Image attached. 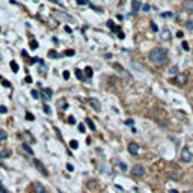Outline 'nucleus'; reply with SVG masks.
I'll list each match as a JSON object with an SVG mask.
<instances>
[{
    "label": "nucleus",
    "mask_w": 193,
    "mask_h": 193,
    "mask_svg": "<svg viewBox=\"0 0 193 193\" xmlns=\"http://www.w3.org/2000/svg\"><path fill=\"white\" fill-rule=\"evenodd\" d=\"M149 60L157 66L164 65L166 60H168V50H166V48H162V47L152 48L151 53H149Z\"/></svg>",
    "instance_id": "1"
},
{
    "label": "nucleus",
    "mask_w": 193,
    "mask_h": 193,
    "mask_svg": "<svg viewBox=\"0 0 193 193\" xmlns=\"http://www.w3.org/2000/svg\"><path fill=\"white\" fill-rule=\"evenodd\" d=\"M192 158H193V154H192V151L189 149V148H183V149H181V162L190 163L192 162Z\"/></svg>",
    "instance_id": "2"
},
{
    "label": "nucleus",
    "mask_w": 193,
    "mask_h": 193,
    "mask_svg": "<svg viewBox=\"0 0 193 193\" xmlns=\"http://www.w3.org/2000/svg\"><path fill=\"white\" fill-rule=\"evenodd\" d=\"M33 164H35L36 169H38V170H39V172H41L42 175H44V176H47V175H48V170L45 169V166L42 164L41 160H36V158H35V160H33Z\"/></svg>",
    "instance_id": "3"
},
{
    "label": "nucleus",
    "mask_w": 193,
    "mask_h": 193,
    "mask_svg": "<svg viewBox=\"0 0 193 193\" xmlns=\"http://www.w3.org/2000/svg\"><path fill=\"white\" fill-rule=\"evenodd\" d=\"M175 83L178 84V86L187 84V74H176L175 76Z\"/></svg>",
    "instance_id": "4"
},
{
    "label": "nucleus",
    "mask_w": 193,
    "mask_h": 193,
    "mask_svg": "<svg viewBox=\"0 0 193 193\" xmlns=\"http://www.w3.org/2000/svg\"><path fill=\"white\" fill-rule=\"evenodd\" d=\"M131 174L134 175V176H143V175H145V169L142 168L140 164H136V166H133Z\"/></svg>",
    "instance_id": "5"
},
{
    "label": "nucleus",
    "mask_w": 193,
    "mask_h": 193,
    "mask_svg": "<svg viewBox=\"0 0 193 193\" xmlns=\"http://www.w3.org/2000/svg\"><path fill=\"white\" fill-rule=\"evenodd\" d=\"M183 9H184L187 14H192V15H193V0H184V3H183Z\"/></svg>",
    "instance_id": "6"
},
{
    "label": "nucleus",
    "mask_w": 193,
    "mask_h": 193,
    "mask_svg": "<svg viewBox=\"0 0 193 193\" xmlns=\"http://www.w3.org/2000/svg\"><path fill=\"white\" fill-rule=\"evenodd\" d=\"M128 152L133 154V156H137L139 154V145L131 142V143H128Z\"/></svg>",
    "instance_id": "7"
},
{
    "label": "nucleus",
    "mask_w": 193,
    "mask_h": 193,
    "mask_svg": "<svg viewBox=\"0 0 193 193\" xmlns=\"http://www.w3.org/2000/svg\"><path fill=\"white\" fill-rule=\"evenodd\" d=\"M51 95H53V90L48 89V88H44L42 89V98H44V101H48L50 98H51Z\"/></svg>",
    "instance_id": "8"
},
{
    "label": "nucleus",
    "mask_w": 193,
    "mask_h": 193,
    "mask_svg": "<svg viewBox=\"0 0 193 193\" xmlns=\"http://www.w3.org/2000/svg\"><path fill=\"white\" fill-rule=\"evenodd\" d=\"M89 104L95 109L97 112H100V110H101V103L98 101V100H95V98H89Z\"/></svg>",
    "instance_id": "9"
},
{
    "label": "nucleus",
    "mask_w": 193,
    "mask_h": 193,
    "mask_svg": "<svg viewBox=\"0 0 193 193\" xmlns=\"http://www.w3.org/2000/svg\"><path fill=\"white\" fill-rule=\"evenodd\" d=\"M33 189H35V193H48L47 189L42 186L41 183H35V184H33Z\"/></svg>",
    "instance_id": "10"
},
{
    "label": "nucleus",
    "mask_w": 193,
    "mask_h": 193,
    "mask_svg": "<svg viewBox=\"0 0 193 193\" xmlns=\"http://www.w3.org/2000/svg\"><path fill=\"white\" fill-rule=\"evenodd\" d=\"M21 149H23L24 152H26V154H29V156H33V149L30 148V145H29V143H26V142H24V143L21 145Z\"/></svg>",
    "instance_id": "11"
},
{
    "label": "nucleus",
    "mask_w": 193,
    "mask_h": 193,
    "mask_svg": "<svg viewBox=\"0 0 193 193\" xmlns=\"http://www.w3.org/2000/svg\"><path fill=\"white\" fill-rule=\"evenodd\" d=\"M169 176H170L172 180H175V181H180L181 176H183V174H181L180 170H174V172H170V174H169Z\"/></svg>",
    "instance_id": "12"
},
{
    "label": "nucleus",
    "mask_w": 193,
    "mask_h": 193,
    "mask_svg": "<svg viewBox=\"0 0 193 193\" xmlns=\"http://www.w3.org/2000/svg\"><path fill=\"white\" fill-rule=\"evenodd\" d=\"M160 38H162L163 41H170V32H169V29H163Z\"/></svg>",
    "instance_id": "13"
},
{
    "label": "nucleus",
    "mask_w": 193,
    "mask_h": 193,
    "mask_svg": "<svg viewBox=\"0 0 193 193\" xmlns=\"http://www.w3.org/2000/svg\"><path fill=\"white\" fill-rule=\"evenodd\" d=\"M139 9H140V2H139V0H133V2H131V11H133V14H134V12H137Z\"/></svg>",
    "instance_id": "14"
},
{
    "label": "nucleus",
    "mask_w": 193,
    "mask_h": 193,
    "mask_svg": "<svg viewBox=\"0 0 193 193\" xmlns=\"http://www.w3.org/2000/svg\"><path fill=\"white\" fill-rule=\"evenodd\" d=\"M115 66V69H118V71L121 72V74H122V76H125V77H131V76H130V72L128 71H125V69H124V68H122V66H119V65H113Z\"/></svg>",
    "instance_id": "15"
},
{
    "label": "nucleus",
    "mask_w": 193,
    "mask_h": 193,
    "mask_svg": "<svg viewBox=\"0 0 193 193\" xmlns=\"http://www.w3.org/2000/svg\"><path fill=\"white\" fill-rule=\"evenodd\" d=\"M9 156H11V149L5 148V149H2V151H0V158H8Z\"/></svg>",
    "instance_id": "16"
},
{
    "label": "nucleus",
    "mask_w": 193,
    "mask_h": 193,
    "mask_svg": "<svg viewBox=\"0 0 193 193\" xmlns=\"http://www.w3.org/2000/svg\"><path fill=\"white\" fill-rule=\"evenodd\" d=\"M88 189H90V190H95L97 187H98V184H97V181H88Z\"/></svg>",
    "instance_id": "17"
},
{
    "label": "nucleus",
    "mask_w": 193,
    "mask_h": 193,
    "mask_svg": "<svg viewBox=\"0 0 193 193\" xmlns=\"http://www.w3.org/2000/svg\"><path fill=\"white\" fill-rule=\"evenodd\" d=\"M187 30H193V20H187L186 23H184Z\"/></svg>",
    "instance_id": "18"
},
{
    "label": "nucleus",
    "mask_w": 193,
    "mask_h": 193,
    "mask_svg": "<svg viewBox=\"0 0 193 193\" xmlns=\"http://www.w3.org/2000/svg\"><path fill=\"white\" fill-rule=\"evenodd\" d=\"M116 164H118V168H121V170H127V164L125 163H122V162H119V160H116Z\"/></svg>",
    "instance_id": "19"
},
{
    "label": "nucleus",
    "mask_w": 193,
    "mask_h": 193,
    "mask_svg": "<svg viewBox=\"0 0 193 193\" xmlns=\"http://www.w3.org/2000/svg\"><path fill=\"white\" fill-rule=\"evenodd\" d=\"M86 124H88V127H89L90 130H95V124H94V121H92V119L88 118V119H86Z\"/></svg>",
    "instance_id": "20"
},
{
    "label": "nucleus",
    "mask_w": 193,
    "mask_h": 193,
    "mask_svg": "<svg viewBox=\"0 0 193 193\" xmlns=\"http://www.w3.org/2000/svg\"><path fill=\"white\" fill-rule=\"evenodd\" d=\"M11 68H12V71L14 72H18V63L15 62V60H12L11 62Z\"/></svg>",
    "instance_id": "21"
},
{
    "label": "nucleus",
    "mask_w": 193,
    "mask_h": 193,
    "mask_svg": "<svg viewBox=\"0 0 193 193\" xmlns=\"http://www.w3.org/2000/svg\"><path fill=\"white\" fill-rule=\"evenodd\" d=\"M181 47H183V50H184V51H189V50H190V45H189V42H187V41H183Z\"/></svg>",
    "instance_id": "22"
},
{
    "label": "nucleus",
    "mask_w": 193,
    "mask_h": 193,
    "mask_svg": "<svg viewBox=\"0 0 193 193\" xmlns=\"http://www.w3.org/2000/svg\"><path fill=\"white\" fill-rule=\"evenodd\" d=\"M109 83H112V86H116V84H118V78L116 77H109Z\"/></svg>",
    "instance_id": "23"
},
{
    "label": "nucleus",
    "mask_w": 193,
    "mask_h": 193,
    "mask_svg": "<svg viewBox=\"0 0 193 193\" xmlns=\"http://www.w3.org/2000/svg\"><path fill=\"white\" fill-rule=\"evenodd\" d=\"M69 146H71L72 149H77V148H78V142H77V140H71V142H69Z\"/></svg>",
    "instance_id": "24"
},
{
    "label": "nucleus",
    "mask_w": 193,
    "mask_h": 193,
    "mask_svg": "<svg viewBox=\"0 0 193 193\" xmlns=\"http://www.w3.org/2000/svg\"><path fill=\"white\" fill-rule=\"evenodd\" d=\"M6 139H8V134L2 130V131H0V142H3V140H6Z\"/></svg>",
    "instance_id": "25"
},
{
    "label": "nucleus",
    "mask_w": 193,
    "mask_h": 193,
    "mask_svg": "<svg viewBox=\"0 0 193 193\" xmlns=\"http://www.w3.org/2000/svg\"><path fill=\"white\" fill-rule=\"evenodd\" d=\"M30 48H32V50H36V48H38V42H36L35 39L30 41Z\"/></svg>",
    "instance_id": "26"
},
{
    "label": "nucleus",
    "mask_w": 193,
    "mask_h": 193,
    "mask_svg": "<svg viewBox=\"0 0 193 193\" xmlns=\"http://www.w3.org/2000/svg\"><path fill=\"white\" fill-rule=\"evenodd\" d=\"M84 72H86V76H88V77H90V76L94 74V71H92V68H90V66H88V68L84 69Z\"/></svg>",
    "instance_id": "27"
},
{
    "label": "nucleus",
    "mask_w": 193,
    "mask_h": 193,
    "mask_svg": "<svg viewBox=\"0 0 193 193\" xmlns=\"http://www.w3.org/2000/svg\"><path fill=\"white\" fill-rule=\"evenodd\" d=\"M44 113H47V115H51V109H50V106H47V104H45V106H44Z\"/></svg>",
    "instance_id": "28"
},
{
    "label": "nucleus",
    "mask_w": 193,
    "mask_h": 193,
    "mask_svg": "<svg viewBox=\"0 0 193 193\" xmlns=\"http://www.w3.org/2000/svg\"><path fill=\"white\" fill-rule=\"evenodd\" d=\"M162 17L163 18H170V17H174V14H172V12H163Z\"/></svg>",
    "instance_id": "29"
},
{
    "label": "nucleus",
    "mask_w": 193,
    "mask_h": 193,
    "mask_svg": "<svg viewBox=\"0 0 193 193\" xmlns=\"http://www.w3.org/2000/svg\"><path fill=\"white\" fill-rule=\"evenodd\" d=\"M169 72H170V74H174V76H176V74H178V68H176V66H172V68L169 69Z\"/></svg>",
    "instance_id": "30"
},
{
    "label": "nucleus",
    "mask_w": 193,
    "mask_h": 193,
    "mask_svg": "<svg viewBox=\"0 0 193 193\" xmlns=\"http://www.w3.org/2000/svg\"><path fill=\"white\" fill-rule=\"evenodd\" d=\"M30 94H32V97H33V98H39V92H38L36 89H32V92H30Z\"/></svg>",
    "instance_id": "31"
},
{
    "label": "nucleus",
    "mask_w": 193,
    "mask_h": 193,
    "mask_svg": "<svg viewBox=\"0 0 193 193\" xmlns=\"http://www.w3.org/2000/svg\"><path fill=\"white\" fill-rule=\"evenodd\" d=\"M26 119H27V121H35V116L27 112V113H26Z\"/></svg>",
    "instance_id": "32"
},
{
    "label": "nucleus",
    "mask_w": 193,
    "mask_h": 193,
    "mask_svg": "<svg viewBox=\"0 0 193 193\" xmlns=\"http://www.w3.org/2000/svg\"><path fill=\"white\" fill-rule=\"evenodd\" d=\"M77 5L83 6V5H89V0H77Z\"/></svg>",
    "instance_id": "33"
},
{
    "label": "nucleus",
    "mask_w": 193,
    "mask_h": 193,
    "mask_svg": "<svg viewBox=\"0 0 193 193\" xmlns=\"http://www.w3.org/2000/svg\"><path fill=\"white\" fill-rule=\"evenodd\" d=\"M131 65L134 66V68H136V69H139V71H140V72H143V68H142V66H140V65H137V63H136V62H133Z\"/></svg>",
    "instance_id": "34"
},
{
    "label": "nucleus",
    "mask_w": 193,
    "mask_h": 193,
    "mask_svg": "<svg viewBox=\"0 0 193 193\" xmlns=\"http://www.w3.org/2000/svg\"><path fill=\"white\" fill-rule=\"evenodd\" d=\"M48 56H50V57H57V56H59V54L56 53V51H54V50H51V51H48Z\"/></svg>",
    "instance_id": "35"
},
{
    "label": "nucleus",
    "mask_w": 193,
    "mask_h": 193,
    "mask_svg": "<svg viewBox=\"0 0 193 193\" xmlns=\"http://www.w3.org/2000/svg\"><path fill=\"white\" fill-rule=\"evenodd\" d=\"M68 124H72V125H74V124H76V118H74V116H69V118H68Z\"/></svg>",
    "instance_id": "36"
},
{
    "label": "nucleus",
    "mask_w": 193,
    "mask_h": 193,
    "mask_svg": "<svg viewBox=\"0 0 193 193\" xmlns=\"http://www.w3.org/2000/svg\"><path fill=\"white\" fill-rule=\"evenodd\" d=\"M151 30H152V32H157V30H158V27H157L156 23H151Z\"/></svg>",
    "instance_id": "37"
},
{
    "label": "nucleus",
    "mask_w": 193,
    "mask_h": 193,
    "mask_svg": "<svg viewBox=\"0 0 193 193\" xmlns=\"http://www.w3.org/2000/svg\"><path fill=\"white\" fill-rule=\"evenodd\" d=\"M66 169H68L69 172H72V170H74V166H72L71 163H66Z\"/></svg>",
    "instance_id": "38"
},
{
    "label": "nucleus",
    "mask_w": 193,
    "mask_h": 193,
    "mask_svg": "<svg viewBox=\"0 0 193 193\" xmlns=\"http://www.w3.org/2000/svg\"><path fill=\"white\" fill-rule=\"evenodd\" d=\"M74 53H76L74 50H66V51H65V54H66V56H74Z\"/></svg>",
    "instance_id": "39"
},
{
    "label": "nucleus",
    "mask_w": 193,
    "mask_h": 193,
    "mask_svg": "<svg viewBox=\"0 0 193 193\" xmlns=\"http://www.w3.org/2000/svg\"><path fill=\"white\" fill-rule=\"evenodd\" d=\"M76 76H77V78H80V80H83V76H82V71H76Z\"/></svg>",
    "instance_id": "40"
},
{
    "label": "nucleus",
    "mask_w": 193,
    "mask_h": 193,
    "mask_svg": "<svg viewBox=\"0 0 193 193\" xmlns=\"http://www.w3.org/2000/svg\"><path fill=\"white\" fill-rule=\"evenodd\" d=\"M0 113H8V109L5 106H0Z\"/></svg>",
    "instance_id": "41"
},
{
    "label": "nucleus",
    "mask_w": 193,
    "mask_h": 193,
    "mask_svg": "<svg viewBox=\"0 0 193 193\" xmlns=\"http://www.w3.org/2000/svg\"><path fill=\"white\" fill-rule=\"evenodd\" d=\"M78 131L84 133V124H80V125H78Z\"/></svg>",
    "instance_id": "42"
},
{
    "label": "nucleus",
    "mask_w": 193,
    "mask_h": 193,
    "mask_svg": "<svg viewBox=\"0 0 193 193\" xmlns=\"http://www.w3.org/2000/svg\"><path fill=\"white\" fill-rule=\"evenodd\" d=\"M63 78H65V80L69 78V71H63Z\"/></svg>",
    "instance_id": "43"
},
{
    "label": "nucleus",
    "mask_w": 193,
    "mask_h": 193,
    "mask_svg": "<svg viewBox=\"0 0 193 193\" xmlns=\"http://www.w3.org/2000/svg\"><path fill=\"white\" fill-rule=\"evenodd\" d=\"M142 9H143L145 12H148V11L151 9V8H149V5H143V6H142Z\"/></svg>",
    "instance_id": "44"
},
{
    "label": "nucleus",
    "mask_w": 193,
    "mask_h": 193,
    "mask_svg": "<svg viewBox=\"0 0 193 193\" xmlns=\"http://www.w3.org/2000/svg\"><path fill=\"white\" fill-rule=\"evenodd\" d=\"M107 26L110 27V29H113V27H115V26H113V21H112V20H109V21H107Z\"/></svg>",
    "instance_id": "45"
},
{
    "label": "nucleus",
    "mask_w": 193,
    "mask_h": 193,
    "mask_svg": "<svg viewBox=\"0 0 193 193\" xmlns=\"http://www.w3.org/2000/svg\"><path fill=\"white\" fill-rule=\"evenodd\" d=\"M125 124H127V125H133V124H134V121H133V119H127Z\"/></svg>",
    "instance_id": "46"
},
{
    "label": "nucleus",
    "mask_w": 193,
    "mask_h": 193,
    "mask_svg": "<svg viewBox=\"0 0 193 193\" xmlns=\"http://www.w3.org/2000/svg\"><path fill=\"white\" fill-rule=\"evenodd\" d=\"M65 32H66V33H72V30H71L69 26H66V27H65Z\"/></svg>",
    "instance_id": "47"
},
{
    "label": "nucleus",
    "mask_w": 193,
    "mask_h": 193,
    "mask_svg": "<svg viewBox=\"0 0 193 193\" xmlns=\"http://www.w3.org/2000/svg\"><path fill=\"white\" fill-rule=\"evenodd\" d=\"M183 36H184V33H183V32H176V38H183Z\"/></svg>",
    "instance_id": "48"
},
{
    "label": "nucleus",
    "mask_w": 193,
    "mask_h": 193,
    "mask_svg": "<svg viewBox=\"0 0 193 193\" xmlns=\"http://www.w3.org/2000/svg\"><path fill=\"white\" fill-rule=\"evenodd\" d=\"M118 38H119V39H124V38H125V35H124L122 32H119V33H118Z\"/></svg>",
    "instance_id": "49"
},
{
    "label": "nucleus",
    "mask_w": 193,
    "mask_h": 193,
    "mask_svg": "<svg viewBox=\"0 0 193 193\" xmlns=\"http://www.w3.org/2000/svg\"><path fill=\"white\" fill-rule=\"evenodd\" d=\"M3 84H5L6 88H11V83H9V82H6V80H5V82H3Z\"/></svg>",
    "instance_id": "50"
},
{
    "label": "nucleus",
    "mask_w": 193,
    "mask_h": 193,
    "mask_svg": "<svg viewBox=\"0 0 193 193\" xmlns=\"http://www.w3.org/2000/svg\"><path fill=\"white\" fill-rule=\"evenodd\" d=\"M169 193H180L178 190H175V189H172V190H169Z\"/></svg>",
    "instance_id": "51"
},
{
    "label": "nucleus",
    "mask_w": 193,
    "mask_h": 193,
    "mask_svg": "<svg viewBox=\"0 0 193 193\" xmlns=\"http://www.w3.org/2000/svg\"><path fill=\"white\" fill-rule=\"evenodd\" d=\"M0 192H2V193H8V192H6V190H5V189H3L2 186H0Z\"/></svg>",
    "instance_id": "52"
},
{
    "label": "nucleus",
    "mask_w": 193,
    "mask_h": 193,
    "mask_svg": "<svg viewBox=\"0 0 193 193\" xmlns=\"http://www.w3.org/2000/svg\"><path fill=\"white\" fill-rule=\"evenodd\" d=\"M184 193H193V190H186Z\"/></svg>",
    "instance_id": "53"
},
{
    "label": "nucleus",
    "mask_w": 193,
    "mask_h": 193,
    "mask_svg": "<svg viewBox=\"0 0 193 193\" xmlns=\"http://www.w3.org/2000/svg\"><path fill=\"white\" fill-rule=\"evenodd\" d=\"M59 193H63V192H59Z\"/></svg>",
    "instance_id": "54"
},
{
    "label": "nucleus",
    "mask_w": 193,
    "mask_h": 193,
    "mask_svg": "<svg viewBox=\"0 0 193 193\" xmlns=\"http://www.w3.org/2000/svg\"><path fill=\"white\" fill-rule=\"evenodd\" d=\"M156 193H160V192H156Z\"/></svg>",
    "instance_id": "55"
}]
</instances>
